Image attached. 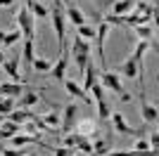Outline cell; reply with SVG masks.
<instances>
[{
	"instance_id": "6da1fadb",
	"label": "cell",
	"mask_w": 159,
	"mask_h": 156,
	"mask_svg": "<svg viewBox=\"0 0 159 156\" xmlns=\"http://www.w3.org/2000/svg\"><path fill=\"white\" fill-rule=\"evenodd\" d=\"M69 54L74 57V64L79 69V78H83V71H86V64L90 62V43L79 36L71 38V45H69Z\"/></svg>"
},
{
	"instance_id": "7a4b0ae2",
	"label": "cell",
	"mask_w": 159,
	"mask_h": 156,
	"mask_svg": "<svg viewBox=\"0 0 159 156\" xmlns=\"http://www.w3.org/2000/svg\"><path fill=\"white\" fill-rule=\"evenodd\" d=\"M17 21H19V31L24 40H36V17L29 12V7L24 5L17 12Z\"/></svg>"
},
{
	"instance_id": "3957f363",
	"label": "cell",
	"mask_w": 159,
	"mask_h": 156,
	"mask_svg": "<svg viewBox=\"0 0 159 156\" xmlns=\"http://www.w3.org/2000/svg\"><path fill=\"white\" fill-rule=\"evenodd\" d=\"M52 28L57 33V43L66 45V17H64V7L60 0H55V12H52Z\"/></svg>"
},
{
	"instance_id": "277c9868",
	"label": "cell",
	"mask_w": 159,
	"mask_h": 156,
	"mask_svg": "<svg viewBox=\"0 0 159 156\" xmlns=\"http://www.w3.org/2000/svg\"><path fill=\"white\" fill-rule=\"evenodd\" d=\"M76 121H79V106H76V102H69L64 109H62L60 132H62V135H69V132H74V125H76Z\"/></svg>"
},
{
	"instance_id": "5b68a950",
	"label": "cell",
	"mask_w": 159,
	"mask_h": 156,
	"mask_svg": "<svg viewBox=\"0 0 159 156\" xmlns=\"http://www.w3.org/2000/svg\"><path fill=\"white\" fill-rule=\"evenodd\" d=\"M112 123H114V130L119 132V135H126V137H135V135H145L147 132V128H140V130H135V128H131V125L126 123V118H124V114H119V111H114L112 116Z\"/></svg>"
},
{
	"instance_id": "8992f818",
	"label": "cell",
	"mask_w": 159,
	"mask_h": 156,
	"mask_svg": "<svg viewBox=\"0 0 159 156\" xmlns=\"http://www.w3.org/2000/svg\"><path fill=\"white\" fill-rule=\"evenodd\" d=\"M69 45H62L60 47V59H57V64H52V69H50V78H55V80H64L66 76V69H69Z\"/></svg>"
},
{
	"instance_id": "52a82bcc",
	"label": "cell",
	"mask_w": 159,
	"mask_h": 156,
	"mask_svg": "<svg viewBox=\"0 0 159 156\" xmlns=\"http://www.w3.org/2000/svg\"><path fill=\"white\" fill-rule=\"evenodd\" d=\"M100 85L105 88V90H112L116 92V95H121V92H126L124 90V83H121V76L116 71H100Z\"/></svg>"
},
{
	"instance_id": "ba28073f",
	"label": "cell",
	"mask_w": 159,
	"mask_h": 156,
	"mask_svg": "<svg viewBox=\"0 0 159 156\" xmlns=\"http://www.w3.org/2000/svg\"><path fill=\"white\" fill-rule=\"evenodd\" d=\"M2 69H5L7 76L12 78V83H21V80H24V78H21V73H19V54H14V57L5 59Z\"/></svg>"
},
{
	"instance_id": "9c48e42d",
	"label": "cell",
	"mask_w": 159,
	"mask_h": 156,
	"mask_svg": "<svg viewBox=\"0 0 159 156\" xmlns=\"http://www.w3.org/2000/svg\"><path fill=\"white\" fill-rule=\"evenodd\" d=\"M95 83H100V71H98V66H95L93 62H88L86 71H83V90L88 92Z\"/></svg>"
},
{
	"instance_id": "30bf717a",
	"label": "cell",
	"mask_w": 159,
	"mask_h": 156,
	"mask_svg": "<svg viewBox=\"0 0 159 156\" xmlns=\"http://www.w3.org/2000/svg\"><path fill=\"white\" fill-rule=\"evenodd\" d=\"M64 88H66V92H69L71 97H79L83 104H90V102H93V99L88 97V92L83 90L79 83H74V80H66V78H64Z\"/></svg>"
},
{
	"instance_id": "8fae6325",
	"label": "cell",
	"mask_w": 159,
	"mask_h": 156,
	"mask_svg": "<svg viewBox=\"0 0 159 156\" xmlns=\"http://www.w3.org/2000/svg\"><path fill=\"white\" fill-rule=\"evenodd\" d=\"M140 114H143V121L145 123H157V106L145 99V95H140Z\"/></svg>"
},
{
	"instance_id": "7c38bea8",
	"label": "cell",
	"mask_w": 159,
	"mask_h": 156,
	"mask_svg": "<svg viewBox=\"0 0 159 156\" xmlns=\"http://www.w3.org/2000/svg\"><path fill=\"white\" fill-rule=\"evenodd\" d=\"M133 33H135V38L143 40V43H150V40L154 43V26H150V24H138V26H133Z\"/></svg>"
},
{
	"instance_id": "4fadbf2b",
	"label": "cell",
	"mask_w": 159,
	"mask_h": 156,
	"mask_svg": "<svg viewBox=\"0 0 159 156\" xmlns=\"http://www.w3.org/2000/svg\"><path fill=\"white\" fill-rule=\"evenodd\" d=\"M21 92H24L21 83H0V95H2V97H14V99H19Z\"/></svg>"
},
{
	"instance_id": "5bb4252c",
	"label": "cell",
	"mask_w": 159,
	"mask_h": 156,
	"mask_svg": "<svg viewBox=\"0 0 159 156\" xmlns=\"http://www.w3.org/2000/svg\"><path fill=\"white\" fill-rule=\"evenodd\" d=\"M26 7H29V12H31L33 17H38V19H48V17H50V10H48L43 2H38V0H26Z\"/></svg>"
},
{
	"instance_id": "9a60e30c",
	"label": "cell",
	"mask_w": 159,
	"mask_h": 156,
	"mask_svg": "<svg viewBox=\"0 0 159 156\" xmlns=\"http://www.w3.org/2000/svg\"><path fill=\"white\" fill-rule=\"evenodd\" d=\"M64 17H66V21H71L74 26H83L86 24V14L81 12L79 7H74V5L64 10Z\"/></svg>"
},
{
	"instance_id": "2e32d148",
	"label": "cell",
	"mask_w": 159,
	"mask_h": 156,
	"mask_svg": "<svg viewBox=\"0 0 159 156\" xmlns=\"http://www.w3.org/2000/svg\"><path fill=\"white\" fill-rule=\"evenodd\" d=\"M40 118L45 121V125H48V128H52V130H55V135L60 132V121H62V114H60L57 109H52L50 114H43Z\"/></svg>"
},
{
	"instance_id": "e0dca14e",
	"label": "cell",
	"mask_w": 159,
	"mask_h": 156,
	"mask_svg": "<svg viewBox=\"0 0 159 156\" xmlns=\"http://www.w3.org/2000/svg\"><path fill=\"white\" fill-rule=\"evenodd\" d=\"M38 99H40V92H36V90H29V92H24V95H21L19 97V106L21 109H29V106H36V104H38Z\"/></svg>"
},
{
	"instance_id": "ac0fdd59",
	"label": "cell",
	"mask_w": 159,
	"mask_h": 156,
	"mask_svg": "<svg viewBox=\"0 0 159 156\" xmlns=\"http://www.w3.org/2000/svg\"><path fill=\"white\" fill-rule=\"evenodd\" d=\"M95 128H98V123H95L93 118H83V121H76L74 132H79V135H90Z\"/></svg>"
},
{
	"instance_id": "d6986e66",
	"label": "cell",
	"mask_w": 159,
	"mask_h": 156,
	"mask_svg": "<svg viewBox=\"0 0 159 156\" xmlns=\"http://www.w3.org/2000/svg\"><path fill=\"white\" fill-rule=\"evenodd\" d=\"M133 5H135V0H116L114 7H112V14H116V17H126V14L133 10Z\"/></svg>"
},
{
	"instance_id": "ffe728a7",
	"label": "cell",
	"mask_w": 159,
	"mask_h": 156,
	"mask_svg": "<svg viewBox=\"0 0 159 156\" xmlns=\"http://www.w3.org/2000/svg\"><path fill=\"white\" fill-rule=\"evenodd\" d=\"M31 116H33V111H29V109H12V114H7L5 118H10V121H14V123H26V121H31Z\"/></svg>"
},
{
	"instance_id": "44dd1931",
	"label": "cell",
	"mask_w": 159,
	"mask_h": 156,
	"mask_svg": "<svg viewBox=\"0 0 159 156\" xmlns=\"http://www.w3.org/2000/svg\"><path fill=\"white\" fill-rule=\"evenodd\" d=\"M52 64H55V62H50V59H40V57H33V62H31V69H36L38 73H50Z\"/></svg>"
},
{
	"instance_id": "7402d4cb",
	"label": "cell",
	"mask_w": 159,
	"mask_h": 156,
	"mask_svg": "<svg viewBox=\"0 0 159 156\" xmlns=\"http://www.w3.org/2000/svg\"><path fill=\"white\" fill-rule=\"evenodd\" d=\"M12 109H17V99L14 97H2L0 99V118H5L7 114H12Z\"/></svg>"
},
{
	"instance_id": "603a6c76",
	"label": "cell",
	"mask_w": 159,
	"mask_h": 156,
	"mask_svg": "<svg viewBox=\"0 0 159 156\" xmlns=\"http://www.w3.org/2000/svg\"><path fill=\"white\" fill-rule=\"evenodd\" d=\"M33 40H24V47H21V57L19 59H24V64L26 66H31V62H33Z\"/></svg>"
},
{
	"instance_id": "cb8c5ba5",
	"label": "cell",
	"mask_w": 159,
	"mask_h": 156,
	"mask_svg": "<svg viewBox=\"0 0 159 156\" xmlns=\"http://www.w3.org/2000/svg\"><path fill=\"white\" fill-rule=\"evenodd\" d=\"M79 28V38H83V40H95V33H98V28L95 26H90V24H83V26H76Z\"/></svg>"
},
{
	"instance_id": "d4e9b609",
	"label": "cell",
	"mask_w": 159,
	"mask_h": 156,
	"mask_svg": "<svg viewBox=\"0 0 159 156\" xmlns=\"http://www.w3.org/2000/svg\"><path fill=\"white\" fill-rule=\"evenodd\" d=\"M0 128L7 130V132H10L12 137L21 132V125H19V123H14V121H10V118H0Z\"/></svg>"
},
{
	"instance_id": "484cf974",
	"label": "cell",
	"mask_w": 159,
	"mask_h": 156,
	"mask_svg": "<svg viewBox=\"0 0 159 156\" xmlns=\"http://www.w3.org/2000/svg\"><path fill=\"white\" fill-rule=\"evenodd\" d=\"M17 40H21V31H19V28H14V31L5 33V40H2V47H12V45H17Z\"/></svg>"
},
{
	"instance_id": "4316f807",
	"label": "cell",
	"mask_w": 159,
	"mask_h": 156,
	"mask_svg": "<svg viewBox=\"0 0 159 156\" xmlns=\"http://www.w3.org/2000/svg\"><path fill=\"white\" fill-rule=\"evenodd\" d=\"M48 151H52V156H74L76 154V149L74 147H48Z\"/></svg>"
},
{
	"instance_id": "83f0119b",
	"label": "cell",
	"mask_w": 159,
	"mask_h": 156,
	"mask_svg": "<svg viewBox=\"0 0 159 156\" xmlns=\"http://www.w3.org/2000/svg\"><path fill=\"white\" fill-rule=\"evenodd\" d=\"M98 116L102 118V121H109V116H112V109H109L107 99H100V102H98Z\"/></svg>"
},
{
	"instance_id": "f1b7e54d",
	"label": "cell",
	"mask_w": 159,
	"mask_h": 156,
	"mask_svg": "<svg viewBox=\"0 0 159 156\" xmlns=\"http://www.w3.org/2000/svg\"><path fill=\"white\" fill-rule=\"evenodd\" d=\"M24 154H29L24 147H21V149H17V147H10V149H0V156H24Z\"/></svg>"
},
{
	"instance_id": "f546056e",
	"label": "cell",
	"mask_w": 159,
	"mask_h": 156,
	"mask_svg": "<svg viewBox=\"0 0 159 156\" xmlns=\"http://www.w3.org/2000/svg\"><path fill=\"white\" fill-rule=\"evenodd\" d=\"M147 144H150V149H157V144H159V135H157V132H152V135H150Z\"/></svg>"
},
{
	"instance_id": "4dcf8cb0",
	"label": "cell",
	"mask_w": 159,
	"mask_h": 156,
	"mask_svg": "<svg viewBox=\"0 0 159 156\" xmlns=\"http://www.w3.org/2000/svg\"><path fill=\"white\" fill-rule=\"evenodd\" d=\"M133 149H150V144H147L145 137H140L138 142H135V147H133Z\"/></svg>"
},
{
	"instance_id": "1f68e13d",
	"label": "cell",
	"mask_w": 159,
	"mask_h": 156,
	"mask_svg": "<svg viewBox=\"0 0 159 156\" xmlns=\"http://www.w3.org/2000/svg\"><path fill=\"white\" fill-rule=\"evenodd\" d=\"M119 99H121V102H124V104H126V102H131V92H121V95H119Z\"/></svg>"
},
{
	"instance_id": "d6a6232c",
	"label": "cell",
	"mask_w": 159,
	"mask_h": 156,
	"mask_svg": "<svg viewBox=\"0 0 159 156\" xmlns=\"http://www.w3.org/2000/svg\"><path fill=\"white\" fill-rule=\"evenodd\" d=\"M0 64H5V52L0 50Z\"/></svg>"
},
{
	"instance_id": "836d02e7",
	"label": "cell",
	"mask_w": 159,
	"mask_h": 156,
	"mask_svg": "<svg viewBox=\"0 0 159 156\" xmlns=\"http://www.w3.org/2000/svg\"><path fill=\"white\" fill-rule=\"evenodd\" d=\"M2 40H5V31H0V45H2Z\"/></svg>"
},
{
	"instance_id": "e575fe53",
	"label": "cell",
	"mask_w": 159,
	"mask_h": 156,
	"mask_svg": "<svg viewBox=\"0 0 159 156\" xmlns=\"http://www.w3.org/2000/svg\"><path fill=\"white\" fill-rule=\"evenodd\" d=\"M24 156H36V151H29V154H24Z\"/></svg>"
},
{
	"instance_id": "d590c367",
	"label": "cell",
	"mask_w": 159,
	"mask_h": 156,
	"mask_svg": "<svg viewBox=\"0 0 159 156\" xmlns=\"http://www.w3.org/2000/svg\"><path fill=\"white\" fill-rule=\"evenodd\" d=\"M109 2H116V0H109Z\"/></svg>"
},
{
	"instance_id": "8d00e7d4",
	"label": "cell",
	"mask_w": 159,
	"mask_h": 156,
	"mask_svg": "<svg viewBox=\"0 0 159 156\" xmlns=\"http://www.w3.org/2000/svg\"><path fill=\"white\" fill-rule=\"evenodd\" d=\"M74 156H76V154H74Z\"/></svg>"
}]
</instances>
